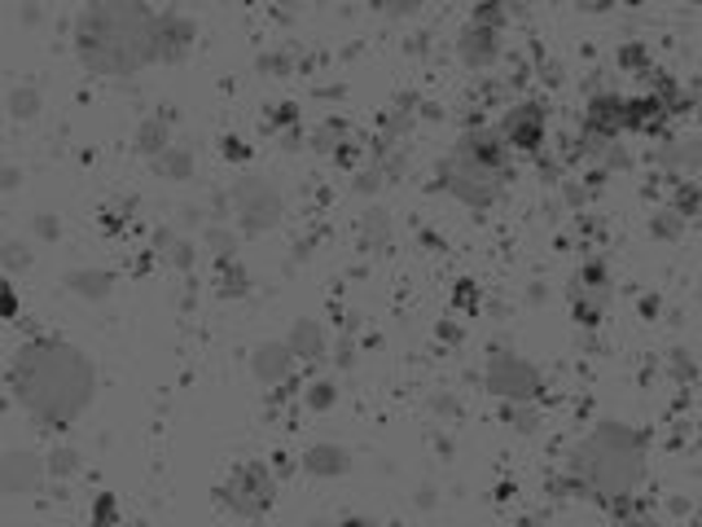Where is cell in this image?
<instances>
[{
	"mask_svg": "<svg viewBox=\"0 0 702 527\" xmlns=\"http://www.w3.org/2000/svg\"><path fill=\"white\" fill-rule=\"evenodd\" d=\"M9 392L40 427H70L97 396L92 361L57 339H31L9 361Z\"/></svg>",
	"mask_w": 702,
	"mask_h": 527,
	"instance_id": "6da1fadb",
	"label": "cell"
},
{
	"mask_svg": "<svg viewBox=\"0 0 702 527\" xmlns=\"http://www.w3.org/2000/svg\"><path fill=\"white\" fill-rule=\"evenodd\" d=\"M75 53L92 75H136L163 62V13L145 0H92L75 22Z\"/></svg>",
	"mask_w": 702,
	"mask_h": 527,
	"instance_id": "7a4b0ae2",
	"label": "cell"
},
{
	"mask_svg": "<svg viewBox=\"0 0 702 527\" xmlns=\"http://www.w3.org/2000/svg\"><path fill=\"white\" fill-rule=\"evenodd\" d=\"M571 475L597 493V497H624L628 488H637L641 480V453H637V436H628L615 422L593 427L575 453H571Z\"/></svg>",
	"mask_w": 702,
	"mask_h": 527,
	"instance_id": "3957f363",
	"label": "cell"
},
{
	"mask_svg": "<svg viewBox=\"0 0 702 527\" xmlns=\"http://www.w3.org/2000/svg\"><path fill=\"white\" fill-rule=\"evenodd\" d=\"M505 180H509V167L501 163H487L461 145L448 150V158L439 163V185L461 202V207H474V211H487L501 202L505 194Z\"/></svg>",
	"mask_w": 702,
	"mask_h": 527,
	"instance_id": "277c9868",
	"label": "cell"
},
{
	"mask_svg": "<svg viewBox=\"0 0 702 527\" xmlns=\"http://www.w3.org/2000/svg\"><path fill=\"white\" fill-rule=\"evenodd\" d=\"M273 502H277V475H273L264 462L238 466V471L224 480V488H220V506H224V515H233V519H264V515L273 510Z\"/></svg>",
	"mask_w": 702,
	"mask_h": 527,
	"instance_id": "5b68a950",
	"label": "cell"
},
{
	"mask_svg": "<svg viewBox=\"0 0 702 527\" xmlns=\"http://www.w3.org/2000/svg\"><path fill=\"white\" fill-rule=\"evenodd\" d=\"M233 211H238V224H242V233H268L277 220H282V211H286V198H282V189L273 185V180H264V176H246V180H238V189H233Z\"/></svg>",
	"mask_w": 702,
	"mask_h": 527,
	"instance_id": "8992f818",
	"label": "cell"
},
{
	"mask_svg": "<svg viewBox=\"0 0 702 527\" xmlns=\"http://www.w3.org/2000/svg\"><path fill=\"white\" fill-rule=\"evenodd\" d=\"M487 392L505 405H523L540 396V370L518 352H492L487 356Z\"/></svg>",
	"mask_w": 702,
	"mask_h": 527,
	"instance_id": "52a82bcc",
	"label": "cell"
},
{
	"mask_svg": "<svg viewBox=\"0 0 702 527\" xmlns=\"http://www.w3.org/2000/svg\"><path fill=\"white\" fill-rule=\"evenodd\" d=\"M496 128H501V136L509 141L514 154H536V150L545 145V136H549V119H545V110H540L536 101L509 106Z\"/></svg>",
	"mask_w": 702,
	"mask_h": 527,
	"instance_id": "ba28073f",
	"label": "cell"
},
{
	"mask_svg": "<svg viewBox=\"0 0 702 527\" xmlns=\"http://www.w3.org/2000/svg\"><path fill=\"white\" fill-rule=\"evenodd\" d=\"M44 480H53V475H48V458H40V453H31V449H9V453L0 458V493H4V497H26V493H35Z\"/></svg>",
	"mask_w": 702,
	"mask_h": 527,
	"instance_id": "9c48e42d",
	"label": "cell"
},
{
	"mask_svg": "<svg viewBox=\"0 0 702 527\" xmlns=\"http://www.w3.org/2000/svg\"><path fill=\"white\" fill-rule=\"evenodd\" d=\"M295 365H299V356L290 352V343H286V339L260 343V348L251 352V374H255L264 387H282V383L295 374Z\"/></svg>",
	"mask_w": 702,
	"mask_h": 527,
	"instance_id": "30bf717a",
	"label": "cell"
},
{
	"mask_svg": "<svg viewBox=\"0 0 702 527\" xmlns=\"http://www.w3.org/2000/svg\"><path fill=\"white\" fill-rule=\"evenodd\" d=\"M461 62L465 66H474V70H483V66H492L496 62V53H501V35H496V26L492 22H470L465 31H461Z\"/></svg>",
	"mask_w": 702,
	"mask_h": 527,
	"instance_id": "8fae6325",
	"label": "cell"
},
{
	"mask_svg": "<svg viewBox=\"0 0 702 527\" xmlns=\"http://www.w3.org/2000/svg\"><path fill=\"white\" fill-rule=\"evenodd\" d=\"M286 343H290V352H295L299 361H317V356H326V330H321V321H312V317H299V321L290 326Z\"/></svg>",
	"mask_w": 702,
	"mask_h": 527,
	"instance_id": "7c38bea8",
	"label": "cell"
},
{
	"mask_svg": "<svg viewBox=\"0 0 702 527\" xmlns=\"http://www.w3.org/2000/svg\"><path fill=\"white\" fill-rule=\"evenodd\" d=\"M194 44V22L185 13H163V62H180Z\"/></svg>",
	"mask_w": 702,
	"mask_h": 527,
	"instance_id": "4fadbf2b",
	"label": "cell"
},
{
	"mask_svg": "<svg viewBox=\"0 0 702 527\" xmlns=\"http://www.w3.org/2000/svg\"><path fill=\"white\" fill-rule=\"evenodd\" d=\"M304 466H308V475H317V480H339V475L348 471V453H343L339 444H317V449L304 458Z\"/></svg>",
	"mask_w": 702,
	"mask_h": 527,
	"instance_id": "5bb4252c",
	"label": "cell"
},
{
	"mask_svg": "<svg viewBox=\"0 0 702 527\" xmlns=\"http://www.w3.org/2000/svg\"><path fill=\"white\" fill-rule=\"evenodd\" d=\"M70 290H75L79 299L97 304V299L110 295V273H101V268H79V273H70Z\"/></svg>",
	"mask_w": 702,
	"mask_h": 527,
	"instance_id": "9a60e30c",
	"label": "cell"
},
{
	"mask_svg": "<svg viewBox=\"0 0 702 527\" xmlns=\"http://www.w3.org/2000/svg\"><path fill=\"white\" fill-rule=\"evenodd\" d=\"M154 167H158L163 176H176V180H185V176L194 172V158H189V150H172V145H167V150L158 154V163H154Z\"/></svg>",
	"mask_w": 702,
	"mask_h": 527,
	"instance_id": "2e32d148",
	"label": "cell"
},
{
	"mask_svg": "<svg viewBox=\"0 0 702 527\" xmlns=\"http://www.w3.org/2000/svg\"><path fill=\"white\" fill-rule=\"evenodd\" d=\"M360 224H364V233H360V238H364L369 246H382V242L391 238V216H386L382 207H373V211H364V220H360Z\"/></svg>",
	"mask_w": 702,
	"mask_h": 527,
	"instance_id": "e0dca14e",
	"label": "cell"
},
{
	"mask_svg": "<svg viewBox=\"0 0 702 527\" xmlns=\"http://www.w3.org/2000/svg\"><path fill=\"white\" fill-rule=\"evenodd\" d=\"M136 145H141L145 154H154V158H158V154L167 150V128H163L158 119H150V123L136 132Z\"/></svg>",
	"mask_w": 702,
	"mask_h": 527,
	"instance_id": "ac0fdd59",
	"label": "cell"
},
{
	"mask_svg": "<svg viewBox=\"0 0 702 527\" xmlns=\"http://www.w3.org/2000/svg\"><path fill=\"white\" fill-rule=\"evenodd\" d=\"M35 110H40L35 88H26V84H22V88H13V92H9V114H13V119H31Z\"/></svg>",
	"mask_w": 702,
	"mask_h": 527,
	"instance_id": "d6986e66",
	"label": "cell"
},
{
	"mask_svg": "<svg viewBox=\"0 0 702 527\" xmlns=\"http://www.w3.org/2000/svg\"><path fill=\"white\" fill-rule=\"evenodd\" d=\"M75 471H79V453H75V449H57V453L48 458V475H53V480H70Z\"/></svg>",
	"mask_w": 702,
	"mask_h": 527,
	"instance_id": "ffe728a7",
	"label": "cell"
},
{
	"mask_svg": "<svg viewBox=\"0 0 702 527\" xmlns=\"http://www.w3.org/2000/svg\"><path fill=\"white\" fill-rule=\"evenodd\" d=\"M158 251H167V255L176 260V268H189V260H194L189 242H185V238H172V233H158Z\"/></svg>",
	"mask_w": 702,
	"mask_h": 527,
	"instance_id": "44dd1931",
	"label": "cell"
},
{
	"mask_svg": "<svg viewBox=\"0 0 702 527\" xmlns=\"http://www.w3.org/2000/svg\"><path fill=\"white\" fill-rule=\"evenodd\" d=\"M308 400H312L317 409H330V400H334V387H330V383H321V387H312V392H308Z\"/></svg>",
	"mask_w": 702,
	"mask_h": 527,
	"instance_id": "7402d4cb",
	"label": "cell"
}]
</instances>
